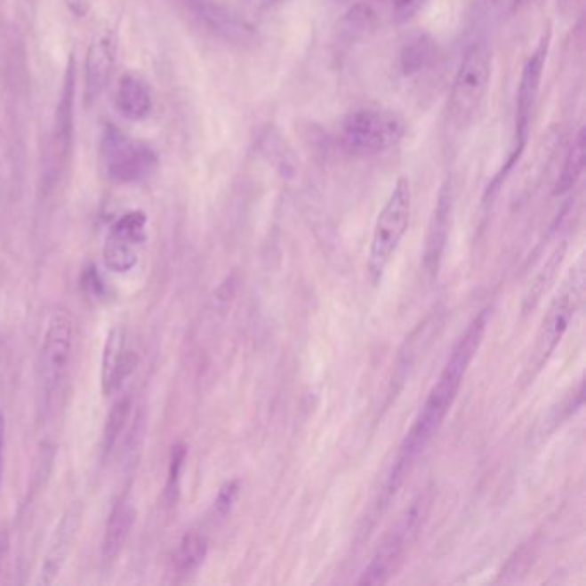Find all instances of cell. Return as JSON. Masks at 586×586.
Listing matches in <instances>:
<instances>
[{
    "label": "cell",
    "instance_id": "6da1fadb",
    "mask_svg": "<svg viewBox=\"0 0 586 586\" xmlns=\"http://www.w3.org/2000/svg\"><path fill=\"white\" fill-rule=\"evenodd\" d=\"M486 331V311H482L454 344L449 359L432 387L429 397L425 399L420 413L416 414L408 434L399 446L397 456L392 462V468L387 475V482L383 485L382 506H387L390 499L397 494L401 485L405 484L406 477L413 471L414 464L425 447L430 444L438 429L442 427L447 413L453 408L459 389L466 377V372L477 357Z\"/></svg>",
    "mask_w": 586,
    "mask_h": 586
},
{
    "label": "cell",
    "instance_id": "7a4b0ae2",
    "mask_svg": "<svg viewBox=\"0 0 586 586\" xmlns=\"http://www.w3.org/2000/svg\"><path fill=\"white\" fill-rule=\"evenodd\" d=\"M406 121L387 108H357L342 117L337 131L341 149L353 157H373L401 143Z\"/></svg>",
    "mask_w": 586,
    "mask_h": 586
},
{
    "label": "cell",
    "instance_id": "3957f363",
    "mask_svg": "<svg viewBox=\"0 0 586 586\" xmlns=\"http://www.w3.org/2000/svg\"><path fill=\"white\" fill-rule=\"evenodd\" d=\"M492 79V51L485 40L473 42L462 55L447 102V126L466 128L480 110Z\"/></svg>",
    "mask_w": 586,
    "mask_h": 586
},
{
    "label": "cell",
    "instance_id": "277c9868",
    "mask_svg": "<svg viewBox=\"0 0 586 586\" xmlns=\"http://www.w3.org/2000/svg\"><path fill=\"white\" fill-rule=\"evenodd\" d=\"M585 294V263L580 261L562 284L561 291L556 294L552 303L542 320V325L536 333L535 346L532 349L530 359L526 363L528 382L534 381L554 355L561 344L564 333L569 329L571 320L574 318L578 308L583 301Z\"/></svg>",
    "mask_w": 586,
    "mask_h": 586
},
{
    "label": "cell",
    "instance_id": "5b68a950",
    "mask_svg": "<svg viewBox=\"0 0 586 586\" xmlns=\"http://www.w3.org/2000/svg\"><path fill=\"white\" fill-rule=\"evenodd\" d=\"M411 182L408 178H399L394 184L392 193L389 195L387 202L383 205L370 243L368 253V277L372 284L382 281L387 265L390 263L392 256L396 255L401 239L408 230L409 219H411Z\"/></svg>",
    "mask_w": 586,
    "mask_h": 586
},
{
    "label": "cell",
    "instance_id": "8992f818",
    "mask_svg": "<svg viewBox=\"0 0 586 586\" xmlns=\"http://www.w3.org/2000/svg\"><path fill=\"white\" fill-rule=\"evenodd\" d=\"M429 506L430 501L420 495L416 501H413L408 510L399 516L397 523L383 538L373 559L359 578V585H383L401 569L409 547L414 543L423 528V523L427 521Z\"/></svg>",
    "mask_w": 586,
    "mask_h": 586
},
{
    "label": "cell",
    "instance_id": "52a82bcc",
    "mask_svg": "<svg viewBox=\"0 0 586 586\" xmlns=\"http://www.w3.org/2000/svg\"><path fill=\"white\" fill-rule=\"evenodd\" d=\"M549 47H550V31H545L542 35V40L538 42L534 53L526 59L523 69H521V77L516 92V123H514V149L510 152V158L499 176L494 181L492 189L499 186L504 178L510 174V169L521 157V153L526 147L528 136H530V126H532V116L535 110L538 93H540V84H542V76H543V68L545 60L549 55Z\"/></svg>",
    "mask_w": 586,
    "mask_h": 586
},
{
    "label": "cell",
    "instance_id": "ba28073f",
    "mask_svg": "<svg viewBox=\"0 0 586 586\" xmlns=\"http://www.w3.org/2000/svg\"><path fill=\"white\" fill-rule=\"evenodd\" d=\"M75 324L64 309L52 313L38 355V392L44 406L51 405L52 397L62 382L73 351Z\"/></svg>",
    "mask_w": 586,
    "mask_h": 586
},
{
    "label": "cell",
    "instance_id": "9c48e42d",
    "mask_svg": "<svg viewBox=\"0 0 586 586\" xmlns=\"http://www.w3.org/2000/svg\"><path fill=\"white\" fill-rule=\"evenodd\" d=\"M103 167L108 178L132 184L150 178L158 165V157L143 141L131 140L117 129H107L103 134L102 147Z\"/></svg>",
    "mask_w": 586,
    "mask_h": 586
},
{
    "label": "cell",
    "instance_id": "30bf717a",
    "mask_svg": "<svg viewBox=\"0 0 586 586\" xmlns=\"http://www.w3.org/2000/svg\"><path fill=\"white\" fill-rule=\"evenodd\" d=\"M186 11L208 35L232 45H250L258 38L255 26L215 0H182Z\"/></svg>",
    "mask_w": 586,
    "mask_h": 586
},
{
    "label": "cell",
    "instance_id": "8fae6325",
    "mask_svg": "<svg viewBox=\"0 0 586 586\" xmlns=\"http://www.w3.org/2000/svg\"><path fill=\"white\" fill-rule=\"evenodd\" d=\"M147 213L132 210L108 230L103 245V263L110 272L126 274L138 263V246L147 241Z\"/></svg>",
    "mask_w": 586,
    "mask_h": 586
},
{
    "label": "cell",
    "instance_id": "7c38bea8",
    "mask_svg": "<svg viewBox=\"0 0 586 586\" xmlns=\"http://www.w3.org/2000/svg\"><path fill=\"white\" fill-rule=\"evenodd\" d=\"M81 518H83V504L81 502L71 504L69 510H66L64 516L60 518L59 525L53 530L47 554H45L42 567H40V574H38V580H36L38 585H52L57 580V576L60 574L64 564L69 558L73 543L76 540Z\"/></svg>",
    "mask_w": 586,
    "mask_h": 586
},
{
    "label": "cell",
    "instance_id": "4fadbf2b",
    "mask_svg": "<svg viewBox=\"0 0 586 586\" xmlns=\"http://www.w3.org/2000/svg\"><path fill=\"white\" fill-rule=\"evenodd\" d=\"M117 55V35L110 29H105L97 35L86 53V102H95L105 90Z\"/></svg>",
    "mask_w": 586,
    "mask_h": 586
},
{
    "label": "cell",
    "instance_id": "5bb4252c",
    "mask_svg": "<svg viewBox=\"0 0 586 586\" xmlns=\"http://www.w3.org/2000/svg\"><path fill=\"white\" fill-rule=\"evenodd\" d=\"M138 365V357L132 351L124 348V331L123 327H112L105 344L102 355V390L105 396L116 392L129 375L134 372Z\"/></svg>",
    "mask_w": 586,
    "mask_h": 586
},
{
    "label": "cell",
    "instance_id": "9a60e30c",
    "mask_svg": "<svg viewBox=\"0 0 586 586\" xmlns=\"http://www.w3.org/2000/svg\"><path fill=\"white\" fill-rule=\"evenodd\" d=\"M451 213H453V184L451 181H446L437 198L430 229L427 236V246H425V263L432 272L438 265L444 245L447 241Z\"/></svg>",
    "mask_w": 586,
    "mask_h": 586
},
{
    "label": "cell",
    "instance_id": "2e32d148",
    "mask_svg": "<svg viewBox=\"0 0 586 586\" xmlns=\"http://www.w3.org/2000/svg\"><path fill=\"white\" fill-rule=\"evenodd\" d=\"M75 90H76V62L71 55L66 76H64V88L62 97L57 105L55 114V129H53V141L59 147V153L66 158L71 143H73V121H75Z\"/></svg>",
    "mask_w": 586,
    "mask_h": 586
},
{
    "label": "cell",
    "instance_id": "e0dca14e",
    "mask_svg": "<svg viewBox=\"0 0 586 586\" xmlns=\"http://www.w3.org/2000/svg\"><path fill=\"white\" fill-rule=\"evenodd\" d=\"M116 105L129 121H145L152 112V95L147 83L138 75H124L119 79Z\"/></svg>",
    "mask_w": 586,
    "mask_h": 586
},
{
    "label": "cell",
    "instance_id": "ac0fdd59",
    "mask_svg": "<svg viewBox=\"0 0 586 586\" xmlns=\"http://www.w3.org/2000/svg\"><path fill=\"white\" fill-rule=\"evenodd\" d=\"M134 523V508L123 501L114 506V510L108 516L105 535H103L102 556L105 561H114L123 547L126 545L131 528Z\"/></svg>",
    "mask_w": 586,
    "mask_h": 586
},
{
    "label": "cell",
    "instance_id": "d6986e66",
    "mask_svg": "<svg viewBox=\"0 0 586 586\" xmlns=\"http://www.w3.org/2000/svg\"><path fill=\"white\" fill-rule=\"evenodd\" d=\"M437 59L435 40L427 33H416L403 45L399 53V71L405 77H413L427 71Z\"/></svg>",
    "mask_w": 586,
    "mask_h": 586
},
{
    "label": "cell",
    "instance_id": "ffe728a7",
    "mask_svg": "<svg viewBox=\"0 0 586 586\" xmlns=\"http://www.w3.org/2000/svg\"><path fill=\"white\" fill-rule=\"evenodd\" d=\"M586 160V132L585 128L578 129V134L569 145V150L566 153V158L562 162L561 173L554 186V195H566L569 193L576 182L582 178L585 171Z\"/></svg>",
    "mask_w": 586,
    "mask_h": 586
},
{
    "label": "cell",
    "instance_id": "44dd1931",
    "mask_svg": "<svg viewBox=\"0 0 586 586\" xmlns=\"http://www.w3.org/2000/svg\"><path fill=\"white\" fill-rule=\"evenodd\" d=\"M208 542L202 534L189 532L182 536L178 550L174 554V566L179 573L197 571L206 558Z\"/></svg>",
    "mask_w": 586,
    "mask_h": 586
},
{
    "label": "cell",
    "instance_id": "7402d4cb",
    "mask_svg": "<svg viewBox=\"0 0 586 586\" xmlns=\"http://www.w3.org/2000/svg\"><path fill=\"white\" fill-rule=\"evenodd\" d=\"M129 414H131V399L129 397H121L108 411L107 421L103 427V454L105 456H108L114 451L116 444L119 442L121 435L126 429Z\"/></svg>",
    "mask_w": 586,
    "mask_h": 586
},
{
    "label": "cell",
    "instance_id": "603a6c76",
    "mask_svg": "<svg viewBox=\"0 0 586 586\" xmlns=\"http://www.w3.org/2000/svg\"><path fill=\"white\" fill-rule=\"evenodd\" d=\"M583 394H585L583 381H580L574 389H571L569 394L564 396V399H562L558 406L550 409L547 420L542 425L540 437H547V434L554 432L574 411L582 408L583 406Z\"/></svg>",
    "mask_w": 586,
    "mask_h": 586
},
{
    "label": "cell",
    "instance_id": "cb8c5ba5",
    "mask_svg": "<svg viewBox=\"0 0 586 586\" xmlns=\"http://www.w3.org/2000/svg\"><path fill=\"white\" fill-rule=\"evenodd\" d=\"M562 260H564V248H561V250L558 248V250H556V253L550 256V260L547 261V265L542 269L540 276L536 277L535 285H534L532 293H530V294H528V298H526V301L530 303L532 308H534V306H535L536 303L540 301V298L543 296V291H547V289H549L550 282L556 279V272L559 270Z\"/></svg>",
    "mask_w": 586,
    "mask_h": 586
},
{
    "label": "cell",
    "instance_id": "d4e9b609",
    "mask_svg": "<svg viewBox=\"0 0 586 586\" xmlns=\"http://www.w3.org/2000/svg\"><path fill=\"white\" fill-rule=\"evenodd\" d=\"M375 23V12L370 5L357 4L348 11V14L342 20V29L351 36H359L365 33V29H370Z\"/></svg>",
    "mask_w": 586,
    "mask_h": 586
},
{
    "label": "cell",
    "instance_id": "484cf974",
    "mask_svg": "<svg viewBox=\"0 0 586 586\" xmlns=\"http://www.w3.org/2000/svg\"><path fill=\"white\" fill-rule=\"evenodd\" d=\"M186 454H188V449H186L184 444L179 442L173 447L171 462H169V473H167V484H165V497L171 504H174L178 501L179 480H181V473H182Z\"/></svg>",
    "mask_w": 586,
    "mask_h": 586
},
{
    "label": "cell",
    "instance_id": "4316f807",
    "mask_svg": "<svg viewBox=\"0 0 586 586\" xmlns=\"http://www.w3.org/2000/svg\"><path fill=\"white\" fill-rule=\"evenodd\" d=\"M390 2V14L394 23L403 25L411 21L429 0H389Z\"/></svg>",
    "mask_w": 586,
    "mask_h": 586
},
{
    "label": "cell",
    "instance_id": "83f0119b",
    "mask_svg": "<svg viewBox=\"0 0 586 586\" xmlns=\"http://www.w3.org/2000/svg\"><path fill=\"white\" fill-rule=\"evenodd\" d=\"M239 490H241V484L239 480H230L228 484L222 485L219 494H217V499H215V512L221 516V518H226L229 514L230 510L234 508L237 497H239Z\"/></svg>",
    "mask_w": 586,
    "mask_h": 586
},
{
    "label": "cell",
    "instance_id": "f1b7e54d",
    "mask_svg": "<svg viewBox=\"0 0 586 586\" xmlns=\"http://www.w3.org/2000/svg\"><path fill=\"white\" fill-rule=\"evenodd\" d=\"M83 287L95 294V296H102L103 293V281L100 274L97 272V269L93 265H90L84 272H83Z\"/></svg>",
    "mask_w": 586,
    "mask_h": 586
},
{
    "label": "cell",
    "instance_id": "f546056e",
    "mask_svg": "<svg viewBox=\"0 0 586 586\" xmlns=\"http://www.w3.org/2000/svg\"><path fill=\"white\" fill-rule=\"evenodd\" d=\"M9 550H11V540H9V532L5 528H0V583L4 580L5 569H7V561H9Z\"/></svg>",
    "mask_w": 586,
    "mask_h": 586
},
{
    "label": "cell",
    "instance_id": "4dcf8cb0",
    "mask_svg": "<svg viewBox=\"0 0 586 586\" xmlns=\"http://www.w3.org/2000/svg\"><path fill=\"white\" fill-rule=\"evenodd\" d=\"M4 434H5V420L0 409V475H2V449H4Z\"/></svg>",
    "mask_w": 586,
    "mask_h": 586
},
{
    "label": "cell",
    "instance_id": "1f68e13d",
    "mask_svg": "<svg viewBox=\"0 0 586 586\" xmlns=\"http://www.w3.org/2000/svg\"><path fill=\"white\" fill-rule=\"evenodd\" d=\"M272 2H274V0H272Z\"/></svg>",
    "mask_w": 586,
    "mask_h": 586
}]
</instances>
